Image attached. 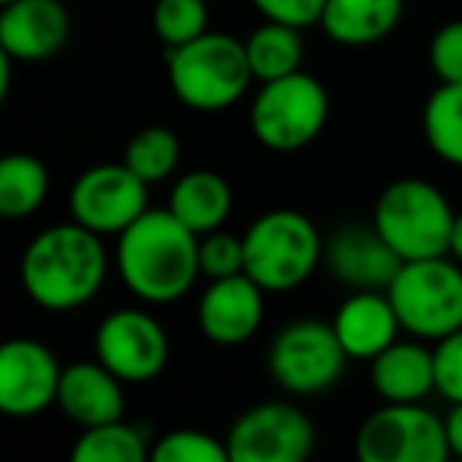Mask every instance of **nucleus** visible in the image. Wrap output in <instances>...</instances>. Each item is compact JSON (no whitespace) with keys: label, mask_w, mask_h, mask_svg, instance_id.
Masks as SVG:
<instances>
[{"label":"nucleus","mask_w":462,"mask_h":462,"mask_svg":"<svg viewBox=\"0 0 462 462\" xmlns=\"http://www.w3.org/2000/svg\"><path fill=\"white\" fill-rule=\"evenodd\" d=\"M115 266L121 282L146 304H171L197 285L199 235L171 209H146L117 235Z\"/></svg>","instance_id":"f257e3e1"},{"label":"nucleus","mask_w":462,"mask_h":462,"mask_svg":"<svg viewBox=\"0 0 462 462\" xmlns=\"http://www.w3.org/2000/svg\"><path fill=\"white\" fill-rule=\"evenodd\" d=\"M108 251L102 235L79 222H60L39 231L23 251L20 282L29 301L51 314H67L102 291L108 279Z\"/></svg>","instance_id":"f03ea898"},{"label":"nucleus","mask_w":462,"mask_h":462,"mask_svg":"<svg viewBox=\"0 0 462 462\" xmlns=\"http://www.w3.org/2000/svg\"><path fill=\"white\" fill-rule=\"evenodd\" d=\"M165 70L178 102L203 115L238 105L254 83L245 42L225 32H203L187 45L168 48Z\"/></svg>","instance_id":"7ed1b4c3"},{"label":"nucleus","mask_w":462,"mask_h":462,"mask_svg":"<svg viewBox=\"0 0 462 462\" xmlns=\"http://www.w3.org/2000/svg\"><path fill=\"white\" fill-rule=\"evenodd\" d=\"M320 231L298 209H270L245 231V273L263 291H295L323 260Z\"/></svg>","instance_id":"20e7f679"},{"label":"nucleus","mask_w":462,"mask_h":462,"mask_svg":"<svg viewBox=\"0 0 462 462\" xmlns=\"http://www.w3.org/2000/svg\"><path fill=\"white\" fill-rule=\"evenodd\" d=\"M371 222L402 260H424L449 254L456 212L430 180L399 178L380 190Z\"/></svg>","instance_id":"39448f33"},{"label":"nucleus","mask_w":462,"mask_h":462,"mask_svg":"<svg viewBox=\"0 0 462 462\" xmlns=\"http://www.w3.org/2000/svg\"><path fill=\"white\" fill-rule=\"evenodd\" d=\"M409 336L437 342L462 329V263L453 257L405 260L386 289Z\"/></svg>","instance_id":"423d86ee"},{"label":"nucleus","mask_w":462,"mask_h":462,"mask_svg":"<svg viewBox=\"0 0 462 462\" xmlns=\"http://www.w3.org/2000/svg\"><path fill=\"white\" fill-rule=\"evenodd\" d=\"M329 121V96L323 83L298 70L260 83L251 105V130L273 152H298L323 134Z\"/></svg>","instance_id":"0eeeda50"},{"label":"nucleus","mask_w":462,"mask_h":462,"mask_svg":"<svg viewBox=\"0 0 462 462\" xmlns=\"http://www.w3.org/2000/svg\"><path fill=\"white\" fill-rule=\"evenodd\" d=\"M346 348L333 323L295 320L273 339L266 367L270 377L291 396H320L339 383L346 371Z\"/></svg>","instance_id":"6e6552de"},{"label":"nucleus","mask_w":462,"mask_h":462,"mask_svg":"<svg viewBox=\"0 0 462 462\" xmlns=\"http://www.w3.org/2000/svg\"><path fill=\"white\" fill-rule=\"evenodd\" d=\"M361 462H443L449 443L443 418L421 402H383L361 421L355 437Z\"/></svg>","instance_id":"1a4fd4ad"},{"label":"nucleus","mask_w":462,"mask_h":462,"mask_svg":"<svg viewBox=\"0 0 462 462\" xmlns=\"http://www.w3.org/2000/svg\"><path fill=\"white\" fill-rule=\"evenodd\" d=\"M67 206L73 222L86 225L102 238L105 235L117 238L149 209V184L124 162H105L86 168L73 180Z\"/></svg>","instance_id":"9d476101"},{"label":"nucleus","mask_w":462,"mask_h":462,"mask_svg":"<svg viewBox=\"0 0 462 462\" xmlns=\"http://www.w3.org/2000/svg\"><path fill=\"white\" fill-rule=\"evenodd\" d=\"M314 440V424L295 402L266 399L235 418L225 443L235 462H301Z\"/></svg>","instance_id":"9b49d317"},{"label":"nucleus","mask_w":462,"mask_h":462,"mask_svg":"<svg viewBox=\"0 0 462 462\" xmlns=\"http://www.w3.org/2000/svg\"><path fill=\"white\" fill-rule=\"evenodd\" d=\"M96 358L108 371H115L124 383H146L155 380L168 365V336L165 327L152 314L136 308H117L98 323Z\"/></svg>","instance_id":"f8f14e48"},{"label":"nucleus","mask_w":462,"mask_h":462,"mask_svg":"<svg viewBox=\"0 0 462 462\" xmlns=\"http://www.w3.org/2000/svg\"><path fill=\"white\" fill-rule=\"evenodd\" d=\"M64 367L39 339H10L0 346V411L35 418L58 405Z\"/></svg>","instance_id":"ddd939ff"},{"label":"nucleus","mask_w":462,"mask_h":462,"mask_svg":"<svg viewBox=\"0 0 462 462\" xmlns=\"http://www.w3.org/2000/svg\"><path fill=\"white\" fill-rule=\"evenodd\" d=\"M266 291L247 273L209 279L197 304V323L216 346H245L263 327Z\"/></svg>","instance_id":"4468645a"},{"label":"nucleus","mask_w":462,"mask_h":462,"mask_svg":"<svg viewBox=\"0 0 462 462\" xmlns=\"http://www.w3.org/2000/svg\"><path fill=\"white\" fill-rule=\"evenodd\" d=\"M329 273L346 285L348 291L377 289L386 291L396 279L399 266L405 263L390 241L377 231V225H342L333 231L327 251H323Z\"/></svg>","instance_id":"2eb2a0df"},{"label":"nucleus","mask_w":462,"mask_h":462,"mask_svg":"<svg viewBox=\"0 0 462 462\" xmlns=\"http://www.w3.org/2000/svg\"><path fill=\"white\" fill-rule=\"evenodd\" d=\"M70 14L60 0H10L0 10V51L39 64L64 48Z\"/></svg>","instance_id":"dca6fc26"},{"label":"nucleus","mask_w":462,"mask_h":462,"mask_svg":"<svg viewBox=\"0 0 462 462\" xmlns=\"http://www.w3.org/2000/svg\"><path fill=\"white\" fill-rule=\"evenodd\" d=\"M58 405L67 421L79 424V428L117 421L127 409L124 380L115 371H108L98 358L67 365L64 377H60Z\"/></svg>","instance_id":"f3484780"},{"label":"nucleus","mask_w":462,"mask_h":462,"mask_svg":"<svg viewBox=\"0 0 462 462\" xmlns=\"http://www.w3.org/2000/svg\"><path fill=\"white\" fill-rule=\"evenodd\" d=\"M333 329L348 358L371 361L399 339L402 323H399V314L386 291L361 289L339 304L333 317Z\"/></svg>","instance_id":"a211bd4d"},{"label":"nucleus","mask_w":462,"mask_h":462,"mask_svg":"<svg viewBox=\"0 0 462 462\" xmlns=\"http://www.w3.org/2000/svg\"><path fill=\"white\" fill-rule=\"evenodd\" d=\"M367 365L371 386L383 402H424L437 393L434 348L424 346V339H396Z\"/></svg>","instance_id":"6ab92c4d"},{"label":"nucleus","mask_w":462,"mask_h":462,"mask_svg":"<svg viewBox=\"0 0 462 462\" xmlns=\"http://www.w3.org/2000/svg\"><path fill=\"white\" fill-rule=\"evenodd\" d=\"M231 206H235L231 184L209 168L180 174L171 184V193H168V209L199 238L209 231H218L228 222Z\"/></svg>","instance_id":"aec40b11"},{"label":"nucleus","mask_w":462,"mask_h":462,"mask_svg":"<svg viewBox=\"0 0 462 462\" xmlns=\"http://www.w3.org/2000/svg\"><path fill=\"white\" fill-rule=\"evenodd\" d=\"M402 0H327L320 29L346 48L377 45L402 20Z\"/></svg>","instance_id":"412c9836"},{"label":"nucleus","mask_w":462,"mask_h":462,"mask_svg":"<svg viewBox=\"0 0 462 462\" xmlns=\"http://www.w3.org/2000/svg\"><path fill=\"white\" fill-rule=\"evenodd\" d=\"M245 48L257 83H270V79L298 73L304 64L301 29L289 26V23L263 20V26H257L245 39Z\"/></svg>","instance_id":"4be33fe9"},{"label":"nucleus","mask_w":462,"mask_h":462,"mask_svg":"<svg viewBox=\"0 0 462 462\" xmlns=\"http://www.w3.org/2000/svg\"><path fill=\"white\" fill-rule=\"evenodd\" d=\"M48 174L45 162L29 152H10L0 162V216L4 218H29L42 209L48 197Z\"/></svg>","instance_id":"5701e85b"},{"label":"nucleus","mask_w":462,"mask_h":462,"mask_svg":"<svg viewBox=\"0 0 462 462\" xmlns=\"http://www.w3.org/2000/svg\"><path fill=\"white\" fill-rule=\"evenodd\" d=\"M421 130L430 152L462 168V83H440L421 111Z\"/></svg>","instance_id":"b1692460"},{"label":"nucleus","mask_w":462,"mask_h":462,"mask_svg":"<svg viewBox=\"0 0 462 462\" xmlns=\"http://www.w3.org/2000/svg\"><path fill=\"white\" fill-rule=\"evenodd\" d=\"M73 462H143L152 456L146 434L124 418L96 428H83L79 440L70 449Z\"/></svg>","instance_id":"393cba45"},{"label":"nucleus","mask_w":462,"mask_h":462,"mask_svg":"<svg viewBox=\"0 0 462 462\" xmlns=\"http://www.w3.org/2000/svg\"><path fill=\"white\" fill-rule=\"evenodd\" d=\"M121 162L152 187V184H159V180H168L178 171L180 140L171 127L152 124V127H143L140 134H134V140L124 149Z\"/></svg>","instance_id":"a878e982"},{"label":"nucleus","mask_w":462,"mask_h":462,"mask_svg":"<svg viewBox=\"0 0 462 462\" xmlns=\"http://www.w3.org/2000/svg\"><path fill=\"white\" fill-rule=\"evenodd\" d=\"M152 29L165 48H178L209 32V0H155Z\"/></svg>","instance_id":"bb28decb"},{"label":"nucleus","mask_w":462,"mask_h":462,"mask_svg":"<svg viewBox=\"0 0 462 462\" xmlns=\"http://www.w3.org/2000/svg\"><path fill=\"white\" fill-rule=\"evenodd\" d=\"M152 459L155 462H225L231 459V453H228V443L206 434V430L178 428L155 440Z\"/></svg>","instance_id":"cd10ccee"},{"label":"nucleus","mask_w":462,"mask_h":462,"mask_svg":"<svg viewBox=\"0 0 462 462\" xmlns=\"http://www.w3.org/2000/svg\"><path fill=\"white\" fill-rule=\"evenodd\" d=\"M199 273L206 279H222L245 273V235L218 228L199 238Z\"/></svg>","instance_id":"c85d7f7f"},{"label":"nucleus","mask_w":462,"mask_h":462,"mask_svg":"<svg viewBox=\"0 0 462 462\" xmlns=\"http://www.w3.org/2000/svg\"><path fill=\"white\" fill-rule=\"evenodd\" d=\"M428 64L440 83H462V20L437 29L428 45Z\"/></svg>","instance_id":"c756f323"},{"label":"nucleus","mask_w":462,"mask_h":462,"mask_svg":"<svg viewBox=\"0 0 462 462\" xmlns=\"http://www.w3.org/2000/svg\"><path fill=\"white\" fill-rule=\"evenodd\" d=\"M437 393L447 402H462V329L434 342Z\"/></svg>","instance_id":"7c9ffc66"},{"label":"nucleus","mask_w":462,"mask_h":462,"mask_svg":"<svg viewBox=\"0 0 462 462\" xmlns=\"http://www.w3.org/2000/svg\"><path fill=\"white\" fill-rule=\"evenodd\" d=\"M251 4L260 10L263 20L289 23L298 29L320 26L323 7H327V0H251Z\"/></svg>","instance_id":"2f4dec72"},{"label":"nucleus","mask_w":462,"mask_h":462,"mask_svg":"<svg viewBox=\"0 0 462 462\" xmlns=\"http://www.w3.org/2000/svg\"><path fill=\"white\" fill-rule=\"evenodd\" d=\"M443 428H447L449 453L462 459V402H449V411H447V418H443Z\"/></svg>","instance_id":"473e14b6"},{"label":"nucleus","mask_w":462,"mask_h":462,"mask_svg":"<svg viewBox=\"0 0 462 462\" xmlns=\"http://www.w3.org/2000/svg\"><path fill=\"white\" fill-rule=\"evenodd\" d=\"M449 257L462 263V212H456L453 231H449Z\"/></svg>","instance_id":"72a5a7b5"},{"label":"nucleus","mask_w":462,"mask_h":462,"mask_svg":"<svg viewBox=\"0 0 462 462\" xmlns=\"http://www.w3.org/2000/svg\"><path fill=\"white\" fill-rule=\"evenodd\" d=\"M0 4H10V0H0Z\"/></svg>","instance_id":"f704fd0d"},{"label":"nucleus","mask_w":462,"mask_h":462,"mask_svg":"<svg viewBox=\"0 0 462 462\" xmlns=\"http://www.w3.org/2000/svg\"><path fill=\"white\" fill-rule=\"evenodd\" d=\"M209 4H212V0H209Z\"/></svg>","instance_id":"c9c22d12"}]
</instances>
